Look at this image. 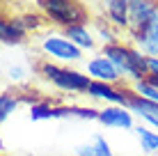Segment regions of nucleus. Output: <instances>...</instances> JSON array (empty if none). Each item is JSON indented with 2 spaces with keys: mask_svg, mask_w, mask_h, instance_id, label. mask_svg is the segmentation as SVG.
<instances>
[{
  "mask_svg": "<svg viewBox=\"0 0 158 156\" xmlns=\"http://www.w3.org/2000/svg\"><path fill=\"white\" fill-rule=\"evenodd\" d=\"M106 57L117 67L119 74H128L135 80H140L142 74H147V57H142L135 51H128L124 46H115V44L106 46Z\"/></svg>",
  "mask_w": 158,
  "mask_h": 156,
  "instance_id": "1",
  "label": "nucleus"
},
{
  "mask_svg": "<svg viewBox=\"0 0 158 156\" xmlns=\"http://www.w3.org/2000/svg\"><path fill=\"white\" fill-rule=\"evenodd\" d=\"M37 2L55 23H62L67 28L80 25V21H85V9L76 0H37Z\"/></svg>",
  "mask_w": 158,
  "mask_h": 156,
  "instance_id": "2",
  "label": "nucleus"
},
{
  "mask_svg": "<svg viewBox=\"0 0 158 156\" xmlns=\"http://www.w3.org/2000/svg\"><path fill=\"white\" fill-rule=\"evenodd\" d=\"M41 71L48 80H53L60 90H67V92H87V87L92 85V80L83 74L71 71V69H60L55 64H44Z\"/></svg>",
  "mask_w": 158,
  "mask_h": 156,
  "instance_id": "3",
  "label": "nucleus"
},
{
  "mask_svg": "<svg viewBox=\"0 0 158 156\" xmlns=\"http://www.w3.org/2000/svg\"><path fill=\"white\" fill-rule=\"evenodd\" d=\"M154 14H156V7L149 0H128V25L138 37L147 30Z\"/></svg>",
  "mask_w": 158,
  "mask_h": 156,
  "instance_id": "4",
  "label": "nucleus"
},
{
  "mask_svg": "<svg viewBox=\"0 0 158 156\" xmlns=\"http://www.w3.org/2000/svg\"><path fill=\"white\" fill-rule=\"evenodd\" d=\"M44 51L51 53L53 57H60V60H78L80 57V48L67 37H46Z\"/></svg>",
  "mask_w": 158,
  "mask_h": 156,
  "instance_id": "5",
  "label": "nucleus"
},
{
  "mask_svg": "<svg viewBox=\"0 0 158 156\" xmlns=\"http://www.w3.org/2000/svg\"><path fill=\"white\" fill-rule=\"evenodd\" d=\"M87 94L94 96V99H106L115 106H126V101H128V92L112 90L108 83H101V80H92V85L87 87Z\"/></svg>",
  "mask_w": 158,
  "mask_h": 156,
  "instance_id": "6",
  "label": "nucleus"
},
{
  "mask_svg": "<svg viewBox=\"0 0 158 156\" xmlns=\"http://www.w3.org/2000/svg\"><path fill=\"white\" fill-rule=\"evenodd\" d=\"M87 71H89V76H94L96 80H101V83H112V80L119 78L117 67H115L110 60H108L106 55L89 60V64H87Z\"/></svg>",
  "mask_w": 158,
  "mask_h": 156,
  "instance_id": "7",
  "label": "nucleus"
},
{
  "mask_svg": "<svg viewBox=\"0 0 158 156\" xmlns=\"http://www.w3.org/2000/svg\"><path fill=\"white\" fill-rule=\"evenodd\" d=\"M99 120L106 126H117V129H131L133 126V117L119 106H110L106 110H99Z\"/></svg>",
  "mask_w": 158,
  "mask_h": 156,
  "instance_id": "8",
  "label": "nucleus"
},
{
  "mask_svg": "<svg viewBox=\"0 0 158 156\" xmlns=\"http://www.w3.org/2000/svg\"><path fill=\"white\" fill-rule=\"evenodd\" d=\"M23 32H25V28L21 25L19 19H14V21L0 19V41L2 44H19L23 39Z\"/></svg>",
  "mask_w": 158,
  "mask_h": 156,
  "instance_id": "9",
  "label": "nucleus"
},
{
  "mask_svg": "<svg viewBox=\"0 0 158 156\" xmlns=\"http://www.w3.org/2000/svg\"><path fill=\"white\" fill-rule=\"evenodd\" d=\"M126 106L133 112H138V115H142V117H149V115H158V103L156 101H149V99H142V96H128V101H126Z\"/></svg>",
  "mask_w": 158,
  "mask_h": 156,
  "instance_id": "10",
  "label": "nucleus"
},
{
  "mask_svg": "<svg viewBox=\"0 0 158 156\" xmlns=\"http://www.w3.org/2000/svg\"><path fill=\"white\" fill-rule=\"evenodd\" d=\"M138 41L144 46V51H147V53H151V48L156 46V41H158V9H156L154 19H151V23L147 25V30L138 37Z\"/></svg>",
  "mask_w": 158,
  "mask_h": 156,
  "instance_id": "11",
  "label": "nucleus"
},
{
  "mask_svg": "<svg viewBox=\"0 0 158 156\" xmlns=\"http://www.w3.org/2000/svg\"><path fill=\"white\" fill-rule=\"evenodd\" d=\"M108 12L117 25L128 23V0H108Z\"/></svg>",
  "mask_w": 158,
  "mask_h": 156,
  "instance_id": "12",
  "label": "nucleus"
},
{
  "mask_svg": "<svg viewBox=\"0 0 158 156\" xmlns=\"http://www.w3.org/2000/svg\"><path fill=\"white\" fill-rule=\"evenodd\" d=\"M78 156H112L110 154V147H108V142L103 140L101 136H96L92 145H85V147L78 149Z\"/></svg>",
  "mask_w": 158,
  "mask_h": 156,
  "instance_id": "13",
  "label": "nucleus"
},
{
  "mask_svg": "<svg viewBox=\"0 0 158 156\" xmlns=\"http://www.w3.org/2000/svg\"><path fill=\"white\" fill-rule=\"evenodd\" d=\"M67 39H71L78 48H80V46H85V48H92V46H94L89 32H87L83 25H69V28H67Z\"/></svg>",
  "mask_w": 158,
  "mask_h": 156,
  "instance_id": "14",
  "label": "nucleus"
},
{
  "mask_svg": "<svg viewBox=\"0 0 158 156\" xmlns=\"http://www.w3.org/2000/svg\"><path fill=\"white\" fill-rule=\"evenodd\" d=\"M138 136H140V142H142V149H144V152H154V149H158V136H156L154 131L140 126V129H138Z\"/></svg>",
  "mask_w": 158,
  "mask_h": 156,
  "instance_id": "15",
  "label": "nucleus"
},
{
  "mask_svg": "<svg viewBox=\"0 0 158 156\" xmlns=\"http://www.w3.org/2000/svg\"><path fill=\"white\" fill-rule=\"evenodd\" d=\"M16 106H19L16 96H12V94H0V122L7 120L9 112L16 110Z\"/></svg>",
  "mask_w": 158,
  "mask_h": 156,
  "instance_id": "16",
  "label": "nucleus"
},
{
  "mask_svg": "<svg viewBox=\"0 0 158 156\" xmlns=\"http://www.w3.org/2000/svg\"><path fill=\"white\" fill-rule=\"evenodd\" d=\"M135 92H138V96H142V99H149V101H156L158 103V90L154 85H149L147 80H138L135 83Z\"/></svg>",
  "mask_w": 158,
  "mask_h": 156,
  "instance_id": "17",
  "label": "nucleus"
},
{
  "mask_svg": "<svg viewBox=\"0 0 158 156\" xmlns=\"http://www.w3.org/2000/svg\"><path fill=\"white\" fill-rule=\"evenodd\" d=\"M32 120H46V117H55V108H51L48 103H37L30 108Z\"/></svg>",
  "mask_w": 158,
  "mask_h": 156,
  "instance_id": "18",
  "label": "nucleus"
},
{
  "mask_svg": "<svg viewBox=\"0 0 158 156\" xmlns=\"http://www.w3.org/2000/svg\"><path fill=\"white\" fill-rule=\"evenodd\" d=\"M147 74L158 76V57H147Z\"/></svg>",
  "mask_w": 158,
  "mask_h": 156,
  "instance_id": "19",
  "label": "nucleus"
},
{
  "mask_svg": "<svg viewBox=\"0 0 158 156\" xmlns=\"http://www.w3.org/2000/svg\"><path fill=\"white\" fill-rule=\"evenodd\" d=\"M21 25H23V28H37V25H39V19H37V16H23V19H21Z\"/></svg>",
  "mask_w": 158,
  "mask_h": 156,
  "instance_id": "20",
  "label": "nucleus"
},
{
  "mask_svg": "<svg viewBox=\"0 0 158 156\" xmlns=\"http://www.w3.org/2000/svg\"><path fill=\"white\" fill-rule=\"evenodd\" d=\"M147 83H149V85H154V87L158 90V76H154V74H149V78H147Z\"/></svg>",
  "mask_w": 158,
  "mask_h": 156,
  "instance_id": "21",
  "label": "nucleus"
},
{
  "mask_svg": "<svg viewBox=\"0 0 158 156\" xmlns=\"http://www.w3.org/2000/svg\"><path fill=\"white\" fill-rule=\"evenodd\" d=\"M9 76L12 78H21V69L16 67V69H9Z\"/></svg>",
  "mask_w": 158,
  "mask_h": 156,
  "instance_id": "22",
  "label": "nucleus"
}]
</instances>
